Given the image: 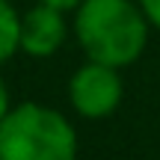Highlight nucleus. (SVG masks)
Instances as JSON below:
<instances>
[{"mask_svg": "<svg viewBox=\"0 0 160 160\" xmlns=\"http://www.w3.org/2000/svg\"><path fill=\"white\" fill-rule=\"evenodd\" d=\"M148 18L133 0H83L74 9V36L86 59L125 68L148 42Z\"/></svg>", "mask_w": 160, "mask_h": 160, "instance_id": "1", "label": "nucleus"}, {"mask_svg": "<svg viewBox=\"0 0 160 160\" xmlns=\"http://www.w3.org/2000/svg\"><path fill=\"white\" fill-rule=\"evenodd\" d=\"M0 160H77V133L59 110L27 101L0 122Z\"/></svg>", "mask_w": 160, "mask_h": 160, "instance_id": "2", "label": "nucleus"}, {"mask_svg": "<svg viewBox=\"0 0 160 160\" xmlns=\"http://www.w3.org/2000/svg\"><path fill=\"white\" fill-rule=\"evenodd\" d=\"M68 101L83 119H104L122 104V77L113 65L86 59L68 80Z\"/></svg>", "mask_w": 160, "mask_h": 160, "instance_id": "3", "label": "nucleus"}, {"mask_svg": "<svg viewBox=\"0 0 160 160\" xmlns=\"http://www.w3.org/2000/svg\"><path fill=\"white\" fill-rule=\"evenodd\" d=\"M68 36L65 12L48 3H36L21 15V33H18V51H24L33 59H45L62 48Z\"/></svg>", "mask_w": 160, "mask_h": 160, "instance_id": "4", "label": "nucleus"}, {"mask_svg": "<svg viewBox=\"0 0 160 160\" xmlns=\"http://www.w3.org/2000/svg\"><path fill=\"white\" fill-rule=\"evenodd\" d=\"M18 33H21V15L9 0H0V65L18 53Z\"/></svg>", "mask_w": 160, "mask_h": 160, "instance_id": "5", "label": "nucleus"}, {"mask_svg": "<svg viewBox=\"0 0 160 160\" xmlns=\"http://www.w3.org/2000/svg\"><path fill=\"white\" fill-rule=\"evenodd\" d=\"M139 6H142V12H145V18H148V24L160 30V0H139Z\"/></svg>", "mask_w": 160, "mask_h": 160, "instance_id": "6", "label": "nucleus"}, {"mask_svg": "<svg viewBox=\"0 0 160 160\" xmlns=\"http://www.w3.org/2000/svg\"><path fill=\"white\" fill-rule=\"evenodd\" d=\"M39 3H48V6H57V9H62V12H74L83 0H39Z\"/></svg>", "mask_w": 160, "mask_h": 160, "instance_id": "7", "label": "nucleus"}, {"mask_svg": "<svg viewBox=\"0 0 160 160\" xmlns=\"http://www.w3.org/2000/svg\"><path fill=\"white\" fill-rule=\"evenodd\" d=\"M9 89H6V83H3V77H0V122L6 119V113H9Z\"/></svg>", "mask_w": 160, "mask_h": 160, "instance_id": "8", "label": "nucleus"}]
</instances>
